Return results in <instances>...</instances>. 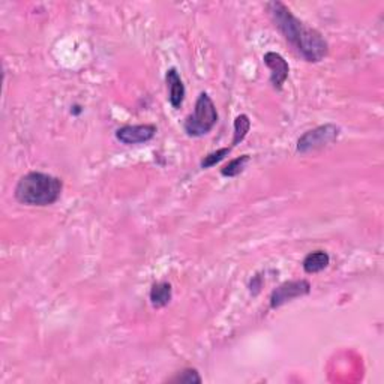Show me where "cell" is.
I'll return each instance as SVG.
<instances>
[{"label":"cell","instance_id":"cell-6","mask_svg":"<svg viewBox=\"0 0 384 384\" xmlns=\"http://www.w3.org/2000/svg\"><path fill=\"white\" fill-rule=\"evenodd\" d=\"M156 135L155 125H126L116 131V138L123 144H142L147 143Z\"/></svg>","mask_w":384,"mask_h":384},{"label":"cell","instance_id":"cell-4","mask_svg":"<svg viewBox=\"0 0 384 384\" xmlns=\"http://www.w3.org/2000/svg\"><path fill=\"white\" fill-rule=\"evenodd\" d=\"M340 132H341L340 126H336L333 123H326L314 128V130L305 132L297 140V152L308 154L312 152V150L329 146L340 137Z\"/></svg>","mask_w":384,"mask_h":384},{"label":"cell","instance_id":"cell-11","mask_svg":"<svg viewBox=\"0 0 384 384\" xmlns=\"http://www.w3.org/2000/svg\"><path fill=\"white\" fill-rule=\"evenodd\" d=\"M251 130V120L247 114H240L235 120V132H233V142H231V149L236 147L239 143H242L245 137L248 135Z\"/></svg>","mask_w":384,"mask_h":384},{"label":"cell","instance_id":"cell-12","mask_svg":"<svg viewBox=\"0 0 384 384\" xmlns=\"http://www.w3.org/2000/svg\"><path fill=\"white\" fill-rule=\"evenodd\" d=\"M249 161H251L249 155H242V156H239L236 159H233V161L228 162V164L223 170H221V174H223L224 178H236V176H239V174L243 170L247 168Z\"/></svg>","mask_w":384,"mask_h":384},{"label":"cell","instance_id":"cell-8","mask_svg":"<svg viewBox=\"0 0 384 384\" xmlns=\"http://www.w3.org/2000/svg\"><path fill=\"white\" fill-rule=\"evenodd\" d=\"M166 81L168 86V101L171 104L173 109H180L182 104L185 101V85L178 73L176 68H170L166 75Z\"/></svg>","mask_w":384,"mask_h":384},{"label":"cell","instance_id":"cell-14","mask_svg":"<svg viewBox=\"0 0 384 384\" xmlns=\"http://www.w3.org/2000/svg\"><path fill=\"white\" fill-rule=\"evenodd\" d=\"M230 152H231V147H223V149L215 150V152H212V154L206 155L202 161V168H211V167L216 166L218 162L225 159L230 155Z\"/></svg>","mask_w":384,"mask_h":384},{"label":"cell","instance_id":"cell-7","mask_svg":"<svg viewBox=\"0 0 384 384\" xmlns=\"http://www.w3.org/2000/svg\"><path fill=\"white\" fill-rule=\"evenodd\" d=\"M263 62L267 68L271 69V85L273 86V89L281 90L288 78V74H290L288 62L284 59L281 54L275 53V51L266 53L263 56Z\"/></svg>","mask_w":384,"mask_h":384},{"label":"cell","instance_id":"cell-3","mask_svg":"<svg viewBox=\"0 0 384 384\" xmlns=\"http://www.w3.org/2000/svg\"><path fill=\"white\" fill-rule=\"evenodd\" d=\"M218 123V111L212 98L202 92L197 98L194 113L185 119L183 130L190 137H203L211 132Z\"/></svg>","mask_w":384,"mask_h":384},{"label":"cell","instance_id":"cell-13","mask_svg":"<svg viewBox=\"0 0 384 384\" xmlns=\"http://www.w3.org/2000/svg\"><path fill=\"white\" fill-rule=\"evenodd\" d=\"M171 383H182V384H200L202 383V377L199 374V371L197 369H192V368H186L180 372H178L176 376H174L173 378H170Z\"/></svg>","mask_w":384,"mask_h":384},{"label":"cell","instance_id":"cell-5","mask_svg":"<svg viewBox=\"0 0 384 384\" xmlns=\"http://www.w3.org/2000/svg\"><path fill=\"white\" fill-rule=\"evenodd\" d=\"M311 293V284L306 279H297V281H288L273 290L271 295V306L279 308L285 305L287 302H292L297 297L306 296Z\"/></svg>","mask_w":384,"mask_h":384},{"label":"cell","instance_id":"cell-2","mask_svg":"<svg viewBox=\"0 0 384 384\" xmlns=\"http://www.w3.org/2000/svg\"><path fill=\"white\" fill-rule=\"evenodd\" d=\"M63 182L41 171H30L16 186V199L26 206H51L61 199Z\"/></svg>","mask_w":384,"mask_h":384},{"label":"cell","instance_id":"cell-1","mask_svg":"<svg viewBox=\"0 0 384 384\" xmlns=\"http://www.w3.org/2000/svg\"><path fill=\"white\" fill-rule=\"evenodd\" d=\"M266 6L275 26L283 33L285 41L306 62L317 63L324 59L326 54H328L329 45L320 32L302 23L283 2L275 0V2H269Z\"/></svg>","mask_w":384,"mask_h":384},{"label":"cell","instance_id":"cell-9","mask_svg":"<svg viewBox=\"0 0 384 384\" xmlns=\"http://www.w3.org/2000/svg\"><path fill=\"white\" fill-rule=\"evenodd\" d=\"M330 263V257L329 254L326 251H314V252H309L306 257L304 259V263H302V266H304V271L309 275H314V273H318L321 271H324L326 267L329 266Z\"/></svg>","mask_w":384,"mask_h":384},{"label":"cell","instance_id":"cell-10","mask_svg":"<svg viewBox=\"0 0 384 384\" xmlns=\"http://www.w3.org/2000/svg\"><path fill=\"white\" fill-rule=\"evenodd\" d=\"M173 299V288L168 283H158L150 290V304L154 308H164Z\"/></svg>","mask_w":384,"mask_h":384}]
</instances>
